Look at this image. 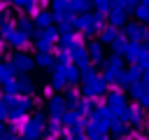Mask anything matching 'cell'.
I'll list each match as a JSON object with an SVG mask.
<instances>
[{"label":"cell","instance_id":"1","mask_svg":"<svg viewBox=\"0 0 149 140\" xmlns=\"http://www.w3.org/2000/svg\"><path fill=\"white\" fill-rule=\"evenodd\" d=\"M49 110H51V114H61V110H63V100H61V98H54V100L49 103Z\"/></svg>","mask_w":149,"mask_h":140},{"label":"cell","instance_id":"2","mask_svg":"<svg viewBox=\"0 0 149 140\" xmlns=\"http://www.w3.org/2000/svg\"><path fill=\"white\" fill-rule=\"evenodd\" d=\"M68 140H72V138H68Z\"/></svg>","mask_w":149,"mask_h":140}]
</instances>
